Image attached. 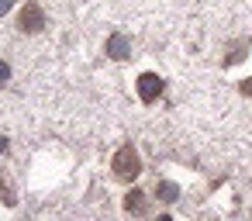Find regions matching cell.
Here are the masks:
<instances>
[{
	"label": "cell",
	"instance_id": "obj_2",
	"mask_svg": "<svg viewBox=\"0 0 252 221\" xmlns=\"http://www.w3.org/2000/svg\"><path fill=\"white\" fill-rule=\"evenodd\" d=\"M18 28L25 32V35H35V32H42L45 28V11H42V4H25L21 7V14H18Z\"/></svg>",
	"mask_w": 252,
	"mask_h": 221
},
{
	"label": "cell",
	"instance_id": "obj_5",
	"mask_svg": "<svg viewBox=\"0 0 252 221\" xmlns=\"http://www.w3.org/2000/svg\"><path fill=\"white\" fill-rule=\"evenodd\" d=\"M145 207H149V193L138 190V187H131V193L125 197V211L128 214H145Z\"/></svg>",
	"mask_w": 252,
	"mask_h": 221
},
{
	"label": "cell",
	"instance_id": "obj_4",
	"mask_svg": "<svg viewBox=\"0 0 252 221\" xmlns=\"http://www.w3.org/2000/svg\"><path fill=\"white\" fill-rule=\"evenodd\" d=\"M104 49H107V56H111V59H118V63L131 56V42H128V35H125V32H111Z\"/></svg>",
	"mask_w": 252,
	"mask_h": 221
},
{
	"label": "cell",
	"instance_id": "obj_1",
	"mask_svg": "<svg viewBox=\"0 0 252 221\" xmlns=\"http://www.w3.org/2000/svg\"><path fill=\"white\" fill-rule=\"evenodd\" d=\"M111 173H114V180H121V183H135L138 173H142L138 149H135V145H121V149L114 152V159H111Z\"/></svg>",
	"mask_w": 252,
	"mask_h": 221
},
{
	"label": "cell",
	"instance_id": "obj_12",
	"mask_svg": "<svg viewBox=\"0 0 252 221\" xmlns=\"http://www.w3.org/2000/svg\"><path fill=\"white\" fill-rule=\"evenodd\" d=\"M156 221H173V218H169V214H159V218H156Z\"/></svg>",
	"mask_w": 252,
	"mask_h": 221
},
{
	"label": "cell",
	"instance_id": "obj_11",
	"mask_svg": "<svg viewBox=\"0 0 252 221\" xmlns=\"http://www.w3.org/2000/svg\"><path fill=\"white\" fill-rule=\"evenodd\" d=\"M7 152V135H0V156Z\"/></svg>",
	"mask_w": 252,
	"mask_h": 221
},
{
	"label": "cell",
	"instance_id": "obj_7",
	"mask_svg": "<svg viewBox=\"0 0 252 221\" xmlns=\"http://www.w3.org/2000/svg\"><path fill=\"white\" fill-rule=\"evenodd\" d=\"M245 49H249V42H242V45H231V49H228V56H224V66H235L238 59H245Z\"/></svg>",
	"mask_w": 252,
	"mask_h": 221
},
{
	"label": "cell",
	"instance_id": "obj_8",
	"mask_svg": "<svg viewBox=\"0 0 252 221\" xmlns=\"http://www.w3.org/2000/svg\"><path fill=\"white\" fill-rule=\"evenodd\" d=\"M7 80H11V66H7L4 59H0V87H4Z\"/></svg>",
	"mask_w": 252,
	"mask_h": 221
},
{
	"label": "cell",
	"instance_id": "obj_3",
	"mask_svg": "<svg viewBox=\"0 0 252 221\" xmlns=\"http://www.w3.org/2000/svg\"><path fill=\"white\" fill-rule=\"evenodd\" d=\"M135 87H138V100H142V104H156V100L162 97V87H166V83H162V76H156V73H142Z\"/></svg>",
	"mask_w": 252,
	"mask_h": 221
},
{
	"label": "cell",
	"instance_id": "obj_9",
	"mask_svg": "<svg viewBox=\"0 0 252 221\" xmlns=\"http://www.w3.org/2000/svg\"><path fill=\"white\" fill-rule=\"evenodd\" d=\"M238 94H242V97H252V76H249V80H242V83H238Z\"/></svg>",
	"mask_w": 252,
	"mask_h": 221
},
{
	"label": "cell",
	"instance_id": "obj_6",
	"mask_svg": "<svg viewBox=\"0 0 252 221\" xmlns=\"http://www.w3.org/2000/svg\"><path fill=\"white\" fill-rule=\"evenodd\" d=\"M156 193H159V200H166V204H173V200L180 197V187H176V183H169V180H162V183L156 187Z\"/></svg>",
	"mask_w": 252,
	"mask_h": 221
},
{
	"label": "cell",
	"instance_id": "obj_10",
	"mask_svg": "<svg viewBox=\"0 0 252 221\" xmlns=\"http://www.w3.org/2000/svg\"><path fill=\"white\" fill-rule=\"evenodd\" d=\"M11 7H14V0H0V14H7Z\"/></svg>",
	"mask_w": 252,
	"mask_h": 221
}]
</instances>
